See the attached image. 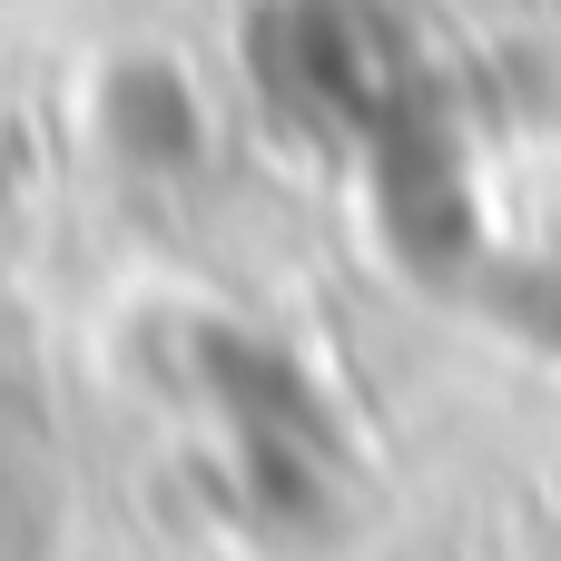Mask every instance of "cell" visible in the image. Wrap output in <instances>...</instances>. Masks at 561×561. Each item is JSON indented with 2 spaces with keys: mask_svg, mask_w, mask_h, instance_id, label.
Instances as JSON below:
<instances>
[{
  "mask_svg": "<svg viewBox=\"0 0 561 561\" xmlns=\"http://www.w3.org/2000/svg\"><path fill=\"white\" fill-rule=\"evenodd\" d=\"M513 316H523L533 335H552V345H561V276H542L533 296H513Z\"/></svg>",
  "mask_w": 561,
  "mask_h": 561,
  "instance_id": "2",
  "label": "cell"
},
{
  "mask_svg": "<svg viewBox=\"0 0 561 561\" xmlns=\"http://www.w3.org/2000/svg\"><path fill=\"white\" fill-rule=\"evenodd\" d=\"M118 89L138 99V118L118 108V138H128V158H158V168H168V158H187V148H197V128H187V99L168 89V69H128Z\"/></svg>",
  "mask_w": 561,
  "mask_h": 561,
  "instance_id": "1",
  "label": "cell"
}]
</instances>
